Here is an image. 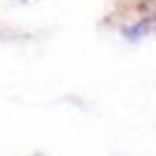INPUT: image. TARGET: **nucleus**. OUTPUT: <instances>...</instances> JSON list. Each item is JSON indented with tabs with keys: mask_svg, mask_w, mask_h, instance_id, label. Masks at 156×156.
I'll return each instance as SVG.
<instances>
[{
	"mask_svg": "<svg viewBox=\"0 0 156 156\" xmlns=\"http://www.w3.org/2000/svg\"><path fill=\"white\" fill-rule=\"evenodd\" d=\"M147 30H149V26H147V21H140V23H135V26H126L124 28V35L128 40H140V37H144L147 35Z\"/></svg>",
	"mask_w": 156,
	"mask_h": 156,
	"instance_id": "nucleus-1",
	"label": "nucleus"
}]
</instances>
